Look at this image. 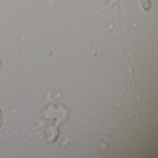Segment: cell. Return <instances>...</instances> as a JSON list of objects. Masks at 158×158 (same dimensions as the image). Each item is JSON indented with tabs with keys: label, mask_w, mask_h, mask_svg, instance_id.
<instances>
[{
	"label": "cell",
	"mask_w": 158,
	"mask_h": 158,
	"mask_svg": "<svg viewBox=\"0 0 158 158\" xmlns=\"http://www.w3.org/2000/svg\"><path fill=\"white\" fill-rule=\"evenodd\" d=\"M0 67H2V63H0Z\"/></svg>",
	"instance_id": "obj_3"
},
{
	"label": "cell",
	"mask_w": 158,
	"mask_h": 158,
	"mask_svg": "<svg viewBox=\"0 0 158 158\" xmlns=\"http://www.w3.org/2000/svg\"><path fill=\"white\" fill-rule=\"evenodd\" d=\"M4 125V113H2V109H0V127Z\"/></svg>",
	"instance_id": "obj_2"
},
{
	"label": "cell",
	"mask_w": 158,
	"mask_h": 158,
	"mask_svg": "<svg viewBox=\"0 0 158 158\" xmlns=\"http://www.w3.org/2000/svg\"><path fill=\"white\" fill-rule=\"evenodd\" d=\"M140 4L144 10H150V0H140Z\"/></svg>",
	"instance_id": "obj_1"
}]
</instances>
